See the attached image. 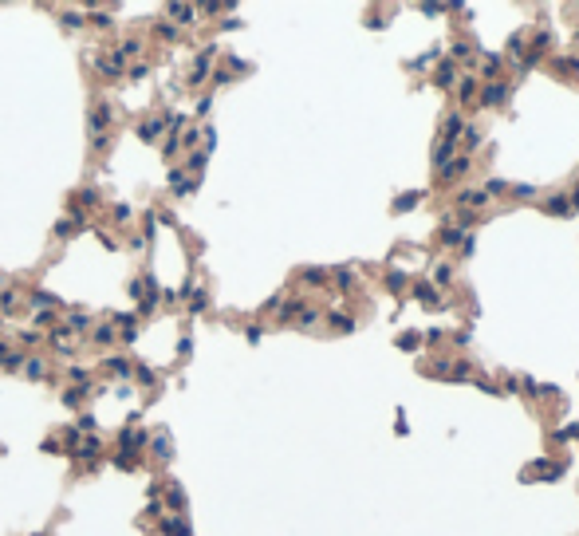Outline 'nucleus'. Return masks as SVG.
I'll use <instances>...</instances> for the list:
<instances>
[{
	"instance_id": "5",
	"label": "nucleus",
	"mask_w": 579,
	"mask_h": 536,
	"mask_svg": "<svg viewBox=\"0 0 579 536\" xmlns=\"http://www.w3.org/2000/svg\"><path fill=\"white\" fill-rule=\"evenodd\" d=\"M166 12H170V16H174V20H178V24H189V20H193V16H197V8H189V4H170V8H166Z\"/></svg>"
},
{
	"instance_id": "21",
	"label": "nucleus",
	"mask_w": 579,
	"mask_h": 536,
	"mask_svg": "<svg viewBox=\"0 0 579 536\" xmlns=\"http://www.w3.org/2000/svg\"><path fill=\"white\" fill-rule=\"evenodd\" d=\"M170 505H174V509H182V505H185V497H182V489H170Z\"/></svg>"
},
{
	"instance_id": "17",
	"label": "nucleus",
	"mask_w": 579,
	"mask_h": 536,
	"mask_svg": "<svg viewBox=\"0 0 579 536\" xmlns=\"http://www.w3.org/2000/svg\"><path fill=\"white\" fill-rule=\"evenodd\" d=\"M79 398H83V390H67V394H63L67 406H79Z\"/></svg>"
},
{
	"instance_id": "22",
	"label": "nucleus",
	"mask_w": 579,
	"mask_h": 536,
	"mask_svg": "<svg viewBox=\"0 0 579 536\" xmlns=\"http://www.w3.org/2000/svg\"><path fill=\"white\" fill-rule=\"evenodd\" d=\"M0 284H4V280H0Z\"/></svg>"
},
{
	"instance_id": "10",
	"label": "nucleus",
	"mask_w": 579,
	"mask_h": 536,
	"mask_svg": "<svg viewBox=\"0 0 579 536\" xmlns=\"http://www.w3.org/2000/svg\"><path fill=\"white\" fill-rule=\"evenodd\" d=\"M4 363H8V367H16V363H20V355H16L12 347H4V343H0V367H4Z\"/></svg>"
},
{
	"instance_id": "14",
	"label": "nucleus",
	"mask_w": 579,
	"mask_h": 536,
	"mask_svg": "<svg viewBox=\"0 0 579 536\" xmlns=\"http://www.w3.org/2000/svg\"><path fill=\"white\" fill-rule=\"evenodd\" d=\"M154 454H158V457H170V442H166V438H154Z\"/></svg>"
},
{
	"instance_id": "7",
	"label": "nucleus",
	"mask_w": 579,
	"mask_h": 536,
	"mask_svg": "<svg viewBox=\"0 0 579 536\" xmlns=\"http://www.w3.org/2000/svg\"><path fill=\"white\" fill-rule=\"evenodd\" d=\"M24 367H28V378H44V375H48V363H44V359H28Z\"/></svg>"
},
{
	"instance_id": "13",
	"label": "nucleus",
	"mask_w": 579,
	"mask_h": 536,
	"mask_svg": "<svg viewBox=\"0 0 579 536\" xmlns=\"http://www.w3.org/2000/svg\"><path fill=\"white\" fill-rule=\"evenodd\" d=\"M75 225H79L75 217H71V221H59V225H55V237H67V233H75Z\"/></svg>"
},
{
	"instance_id": "8",
	"label": "nucleus",
	"mask_w": 579,
	"mask_h": 536,
	"mask_svg": "<svg viewBox=\"0 0 579 536\" xmlns=\"http://www.w3.org/2000/svg\"><path fill=\"white\" fill-rule=\"evenodd\" d=\"M95 454H99V438H87V442L79 446V457H83V461H91Z\"/></svg>"
},
{
	"instance_id": "6",
	"label": "nucleus",
	"mask_w": 579,
	"mask_h": 536,
	"mask_svg": "<svg viewBox=\"0 0 579 536\" xmlns=\"http://www.w3.org/2000/svg\"><path fill=\"white\" fill-rule=\"evenodd\" d=\"M118 323H122V339L134 343V339H138V320H134V316H118Z\"/></svg>"
},
{
	"instance_id": "11",
	"label": "nucleus",
	"mask_w": 579,
	"mask_h": 536,
	"mask_svg": "<svg viewBox=\"0 0 579 536\" xmlns=\"http://www.w3.org/2000/svg\"><path fill=\"white\" fill-rule=\"evenodd\" d=\"M106 367H110V371H114L118 378H130V363H122V359H110Z\"/></svg>"
},
{
	"instance_id": "19",
	"label": "nucleus",
	"mask_w": 579,
	"mask_h": 536,
	"mask_svg": "<svg viewBox=\"0 0 579 536\" xmlns=\"http://www.w3.org/2000/svg\"><path fill=\"white\" fill-rule=\"evenodd\" d=\"M40 339H44V335H36V331H24V335H20V343H24V347H32V343H40Z\"/></svg>"
},
{
	"instance_id": "15",
	"label": "nucleus",
	"mask_w": 579,
	"mask_h": 536,
	"mask_svg": "<svg viewBox=\"0 0 579 536\" xmlns=\"http://www.w3.org/2000/svg\"><path fill=\"white\" fill-rule=\"evenodd\" d=\"M63 24H67V28H79L83 16H79V12H63Z\"/></svg>"
},
{
	"instance_id": "16",
	"label": "nucleus",
	"mask_w": 579,
	"mask_h": 536,
	"mask_svg": "<svg viewBox=\"0 0 579 536\" xmlns=\"http://www.w3.org/2000/svg\"><path fill=\"white\" fill-rule=\"evenodd\" d=\"M154 378H158V375H154L150 367H138V382H154Z\"/></svg>"
},
{
	"instance_id": "9",
	"label": "nucleus",
	"mask_w": 579,
	"mask_h": 536,
	"mask_svg": "<svg viewBox=\"0 0 579 536\" xmlns=\"http://www.w3.org/2000/svg\"><path fill=\"white\" fill-rule=\"evenodd\" d=\"M91 339H95V343H99V347H106V343H110V339H114V331H110V327H106V323H103V327H95V335H91Z\"/></svg>"
},
{
	"instance_id": "1",
	"label": "nucleus",
	"mask_w": 579,
	"mask_h": 536,
	"mask_svg": "<svg viewBox=\"0 0 579 536\" xmlns=\"http://www.w3.org/2000/svg\"><path fill=\"white\" fill-rule=\"evenodd\" d=\"M95 67H99L103 75H118V71H122V55H118V52H114V55H99Z\"/></svg>"
},
{
	"instance_id": "20",
	"label": "nucleus",
	"mask_w": 579,
	"mask_h": 536,
	"mask_svg": "<svg viewBox=\"0 0 579 536\" xmlns=\"http://www.w3.org/2000/svg\"><path fill=\"white\" fill-rule=\"evenodd\" d=\"M71 382H87V367H71Z\"/></svg>"
},
{
	"instance_id": "3",
	"label": "nucleus",
	"mask_w": 579,
	"mask_h": 536,
	"mask_svg": "<svg viewBox=\"0 0 579 536\" xmlns=\"http://www.w3.org/2000/svg\"><path fill=\"white\" fill-rule=\"evenodd\" d=\"M162 532L166 536H189V524L182 516H170V520H162Z\"/></svg>"
},
{
	"instance_id": "18",
	"label": "nucleus",
	"mask_w": 579,
	"mask_h": 536,
	"mask_svg": "<svg viewBox=\"0 0 579 536\" xmlns=\"http://www.w3.org/2000/svg\"><path fill=\"white\" fill-rule=\"evenodd\" d=\"M485 99H489V103H497V99H504V87H489V91H485Z\"/></svg>"
},
{
	"instance_id": "12",
	"label": "nucleus",
	"mask_w": 579,
	"mask_h": 536,
	"mask_svg": "<svg viewBox=\"0 0 579 536\" xmlns=\"http://www.w3.org/2000/svg\"><path fill=\"white\" fill-rule=\"evenodd\" d=\"M12 308H16V296H12L8 288H4V292H0V312H4V316H8Z\"/></svg>"
},
{
	"instance_id": "4",
	"label": "nucleus",
	"mask_w": 579,
	"mask_h": 536,
	"mask_svg": "<svg viewBox=\"0 0 579 536\" xmlns=\"http://www.w3.org/2000/svg\"><path fill=\"white\" fill-rule=\"evenodd\" d=\"M106 122H110V110H106V107H99V110L91 114V134H99ZM99 146H103V134H99Z\"/></svg>"
},
{
	"instance_id": "2",
	"label": "nucleus",
	"mask_w": 579,
	"mask_h": 536,
	"mask_svg": "<svg viewBox=\"0 0 579 536\" xmlns=\"http://www.w3.org/2000/svg\"><path fill=\"white\" fill-rule=\"evenodd\" d=\"M162 126H166V118L158 114V118H150V122H142V126H138V134L150 142V138H158V134H162Z\"/></svg>"
}]
</instances>
